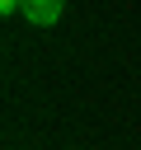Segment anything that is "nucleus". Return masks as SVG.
I'll list each match as a JSON object with an SVG mask.
<instances>
[{
  "instance_id": "f257e3e1",
  "label": "nucleus",
  "mask_w": 141,
  "mask_h": 150,
  "mask_svg": "<svg viewBox=\"0 0 141 150\" xmlns=\"http://www.w3.org/2000/svg\"><path fill=\"white\" fill-rule=\"evenodd\" d=\"M33 28H52V23H61V14H66V0H24V9H19Z\"/></svg>"
}]
</instances>
